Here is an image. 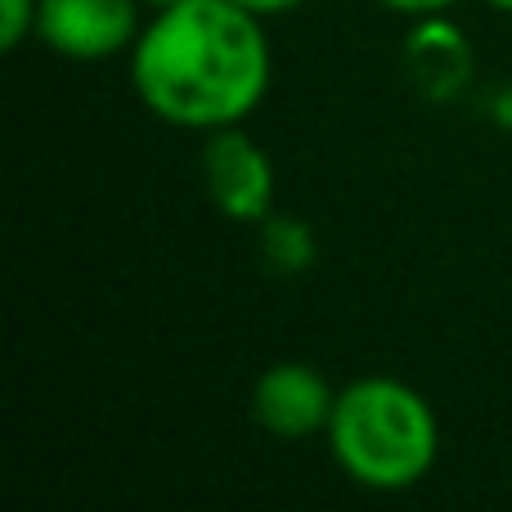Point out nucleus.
I'll return each instance as SVG.
<instances>
[{
  "label": "nucleus",
  "mask_w": 512,
  "mask_h": 512,
  "mask_svg": "<svg viewBox=\"0 0 512 512\" xmlns=\"http://www.w3.org/2000/svg\"><path fill=\"white\" fill-rule=\"evenodd\" d=\"M126 63L140 104L158 122L198 135L243 126L274 77L265 18L239 0H176L153 9Z\"/></svg>",
  "instance_id": "obj_1"
},
{
  "label": "nucleus",
  "mask_w": 512,
  "mask_h": 512,
  "mask_svg": "<svg viewBox=\"0 0 512 512\" xmlns=\"http://www.w3.org/2000/svg\"><path fill=\"white\" fill-rule=\"evenodd\" d=\"M324 436L337 468L378 495L423 486L441 459V423L432 400L387 373L346 382Z\"/></svg>",
  "instance_id": "obj_2"
},
{
  "label": "nucleus",
  "mask_w": 512,
  "mask_h": 512,
  "mask_svg": "<svg viewBox=\"0 0 512 512\" xmlns=\"http://www.w3.org/2000/svg\"><path fill=\"white\" fill-rule=\"evenodd\" d=\"M140 9V0H41L36 41L68 63H104L140 41Z\"/></svg>",
  "instance_id": "obj_3"
},
{
  "label": "nucleus",
  "mask_w": 512,
  "mask_h": 512,
  "mask_svg": "<svg viewBox=\"0 0 512 512\" xmlns=\"http://www.w3.org/2000/svg\"><path fill=\"white\" fill-rule=\"evenodd\" d=\"M203 185L212 194L216 212L234 225H261L274 212V162L243 126L212 131L203 144Z\"/></svg>",
  "instance_id": "obj_4"
},
{
  "label": "nucleus",
  "mask_w": 512,
  "mask_h": 512,
  "mask_svg": "<svg viewBox=\"0 0 512 512\" xmlns=\"http://www.w3.org/2000/svg\"><path fill=\"white\" fill-rule=\"evenodd\" d=\"M333 405V382L306 360L270 364L252 387V418L274 441H310V436L328 432Z\"/></svg>",
  "instance_id": "obj_5"
},
{
  "label": "nucleus",
  "mask_w": 512,
  "mask_h": 512,
  "mask_svg": "<svg viewBox=\"0 0 512 512\" xmlns=\"http://www.w3.org/2000/svg\"><path fill=\"white\" fill-rule=\"evenodd\" d=\"M405 72L414 90L432 104H450L468 90L477 59H472V41L450 14H427L414 18L405 41Z\"/></svg>",
  "instance_id": "obj_6"
},
{
  "label": "nucleus",
  "mask_w": 512,
  "mask_h": 512,
  "mask_svg": "<svg viewBox=\"0 0 512 512\" xmlns=\"http://www.w3.org/2000/svg\"><path fill=\"white\" fill-rule=\"evenodd\" d=\"M319 252V239L315 230H310L301 216H279L270 212L261 221V256L274 265L279 274H301L310 270V261H315Z\"/></svg>",
  "instance_id": "obj_7"
},
{
  "label": "nucleus",
  "mask_w": 512,
  "mask_h": 512,
  "mask_svg": "<svg viewBox=\"0 0 512 512\" xmlns=\"http://www.w3.org/2000/svg\"><path fill=\"white\" fill-rule=\"evenodd\" d=\"M41 0H0V50L14 54L27 36H36Z\"/></svg>",
  "instance_id": "obj_8"
},
{
  "label": "nucleus",
  "mask_w": 512,
  "mask_h": 512,
  "mask_svg": "<svg viewBox=\"0 0 512 512\" xmlns=\"http://www.w3.org/2000/svg\"><path fill=\"white\" fill-rule=\"evenodd\" d=\"M382 9H391V14H400V18H427V14H450L459 0H378Z\"/></svg>",
  "instance_id": "obj_9"
},
{
  "label": "nucleus",
  "mask_w": 512,
  "mask_h": 512,
  "mask_svg": "<svg viewBox=\"0 0 512 512\" xmlns=\"http://www.w3.org/2000/svg\"><path fill=\"white\" fill-rule=\"evenodd\" d=\"M239 5L252 9L256 18H283V14H292V9L310 5V0H239Z\"/></svg>",
  "instance_id": "obj_10"
},
{
  "label": "nucleus",
  "mask_w": 512,
  "mask_h": 512,
  "mask_svg": "<svg viewBox=\"0 0 512 512\" xmlns=\"http://www.w3.org/2000/svg\"><path fill=\"white\" fill-rule=\"evenodd\" d=\"M490 108H495V122H508L512 126V86L504 90V95H495V104H490Z\"/></svg>",
  "instance_id": "obj_11"
},
{
  "label": "nucleus",
  "mask_w": 512,
  "mask_h": 512,
  "mask_svg": "<svg viewBox=\"0 0 512 512\" xmlns=\"http://www.w3.org/2000/svg\"><path fill=\"white\" fill-rule=\"evenodd\" d=\"M490 9H495V14H512V0H486Z\"/></svg>",
  "instance_id": "obj_12"
},
{
  "label": "nucleus",
  "mask_w": 512,
  "mask_h": 512,
  "mask_svg": "<svg viewBox=\"0 0 512 512\" xmlns=\"http://www.w3.org/2000/svg\"><path fill=\"white\" fill-rule=\"evenodd\" d=\"M144 9H167V5H176V0H140Z\"/></svg>",
  "instance_id": "obj_13"
}]
</instances>
